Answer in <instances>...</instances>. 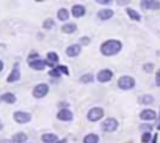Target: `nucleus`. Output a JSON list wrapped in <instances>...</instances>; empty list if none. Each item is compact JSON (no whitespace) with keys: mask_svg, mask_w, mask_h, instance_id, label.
Returning a JSON list of instances; mask_svg holds the SVG:
<instances>
[{"mask_svg":"<svg viewBox=\"0 0 160 143\" xmlns=\"http://www.w3.org/2000/svg\"><path fill=\"white\" fill-rule=\"evenodd\" d=\"M53 25H55L53 19H46V21H44V24H42V27H44L46 30H47V28H52Z\"/></svg>","mask_w":160,"mask_h":143,"instance_id":"a878e982","label":"nucleus"},{"mask_svg":"<svg viewBox=\"0 0 160 143\" xmlns=\"http://www.w3.org/2000/svg\"><path fill=\"white\" fill-rule=\"evenodd\" d=\"M149 140H151V132H144V134L141 135V141H143V143H148Z\"/></svg>","mask_w":160,"mask_h":143,"instance_id":"c756f323","label":"nucleus"},{"mask_svg":"<svg viewBox=\"0 0 160 143\" xmlns=\"http://www.w3.org/2000/svg\"><path fill=\"white\" fill-rule=\"evenodd\" d=\"M121 49H122V43L121 41H118V39H107L101 46V54L105 55V57H112V55H116Z\"/></svg>","mask_w":160,"mask_h":143,"instance_id":"f257e3e1","label":"nucleus"},{"mask_svg":"<svg viewBox=\"0 0 160 143\" xmlns=\"http://www.w3.org/2000/svg\"><path fill=\"white\" fill-rule=\"evenodd\" d=\"M157 127H158V129H160V123H158V126H157Z\"/></svg>","mask_w":160,"mask_h":143,"instance_id":"a19ab883","label":"nucleus"},{"mask_svg":"<svg viewBox=\"0 0 160 143\" xmlns=\"http://www.w3.org/2000/svg\"><path fill=\"white\" fill-rule=\"evenodd\" d=\"M143 69L146 71V73H152L154 64H152V63H146V64H143Z\"/></svg>","mask_w":160,"mask_h":143,"instance_id":"7c9ffc66","label":"nucleus"},{"mask_svg":"<svg viewBox=\"0 0 160 143\" xmlns=\"http://www.w3.org/2000/svg\"><path fill=\"white\" fill-rule=\"evenodd\" d=\"M112 77H113V71L112 69H101L98 73V82H101V84L110 82Z\"/></svg>","mask_w":160,"mask_h":143,"instance_id":"0eeeda50","label":"nucleus"},{"mask_svg":"<svg viewBox=\"0 0 160 143\" xmlns=\"http://www.w3.org/2000/svg\"><path fill=\"white\" fill-rule=\"evenodd\" d=\"M98 3L99 5H110L112 2H110V0H98Z\"/></svg>","mask_w":160,"mask_h":143,"instance_id":"f704fd0d","label":"nucleus"},{"mask_svg":"<svg viewBox=\"0 0 160 143\" xmlns=\"http://www.w3.org/2000/svg\"><path fill=\"white\" fill-rule=\"evenodd\" d=\"M71 14H72L75 19H78V18H83V16L87 14V7H83V5L77 3V5H74V7L71 8Z\"/></svg>","mask_w":160,"mask_h":143,"instance_id":"6e6552de","label":"nucleus"},{"mask_svg":"<svg viewBox=\"0 0 160 143\" xmlns=\"http://www.w3.org/2000/svg\"><path fill=\"white\" fill-rule=\"evenodd\" d=\"M57 118H58L60 121H72V118H74V113H72L69 109H63V110H58V113H57Z\"/></svg>","mask_w":160,"mask_h":143,"instance_id":"9b49d317","label":"nucleus"},{"mask_svg":"<svg viewBox=\"0 0 160 143\" xmlns=\"http://www.w3.org/2000/svg\"><path fill=\"white\" fill-rule=\"evenodd\" d=\"M101 127H102L104 132H115V130L118 129V120H115V118H107V120L102 121Z\"/></svg>","mask_w":160,"mask_h":143,"instance_id":"20e7f679","label":"nucleus"},{"mask_svg":"<svg viewBox=\"0 0 160 143\" xmlns=\"http://www.w3.org/2000/svg\"><path fill=\"white\" fill-rule=\"evenodd\" d=\"M58 107H60V110H63V109H68V107H69V104H68L66 101H63V102H60V104H58Z\"/></svg>","mask_w":160,"mask_h":143,"instance_id":"473e14b6","label":"nucleus"},{"mask_svg":"<svg viewBox=\"0 0 160 143\" xmlns=\"http://www.w3.org/2000/svg\"><path fill=\"white\" fill-rule=\"evenodd\" d=\"M41 140H42L44 143H57V141H58V138H57L55 134H44V135L41 137Z\"/></svg>","mask_w":160,"mask_h":143,"instance_id":"412c9836","label":"nucleus"},{"mask_svg":"<svg viewBox=\"0 0 160 143\" xmlns=\"http://www.w3.org/2000/svg\"><path fill=\"white\" fill-rule=\"evenodd\" d=\"M28 66L32 68V69H35V71H42L44 68H46V61L44 60H32V61H28Z\"/></svg>","mask_w":160,"mask_h":143,"instance_id":"4468645a","label":"nucleus"},{"mask_svg":"<svg viewBox=\"0 0 160 143\" xmlns=\"http://www.w3.org/2000/svg\"><path fill=\"white\" fill-rule=\"evenodd\" d=\"M141 7L146 10H160V2H154V0H143Z\"/></svg>","mask_w":160,"mask_h":143,"instance_id":"2eb2a0df","label":"nucleus"},{"mask_svg":"<svg viewBox=\"0 0 160 143\" xmlns=\"http://www.w3.org/2000/svg\"><path fill=\"white\" fill-rule=\"evenodd\" d=\"M47 93H49V85H47V84H38V85L33 88V96H35L36 99L44 98Z\"/></svg>","mask_w":160,"mask_h":143,"instance_id":"39448f33","label":"nucleus"},{"mask_svg":"<svg viewBox=\"0 0 160 143\" xmlns=\"http://www.w3.org/2000/svg\"><path fill=\"white\" fill-rule=\"evenodd\" d=\"M3 68H5V64H3V61H2V60H0V73L3 71Z\"/></svg>","mask_w":160,"mask_h":143,"instance_id":"e433bc0d","label":"nucleus"},{"mask_svg":"<svg viewBox=\"0 0 160 143\" xmlns=\"http://www.w3.org/2000/svg\"><path fill=\"white\" fill-rule=\"evenodd\" d=\"M19 80H21V69H19V66L16 64V66L11 69V73L8 74L7 82H8V84H16V82H19Z\"/></svg>","mask_w":160,"mask_h":143,"instance_id":"1a4fd4ad","label":"nucleus"},{"mask_svg":"<svg viewBox=\"0 0 160 143\" xmlns=\"http://www.w3.org/2000/svg\"><path fill=\"white\" fill-rule=\"evenodd\" d=\"M0 98H2V101L7 102V104H14L16 102V94L14 93H3Z\"/></svg>","mask_w":160,"mask_h":143,"instance_id":"aec40b11","label":"nucleus"},{"mask_svg":"<svg viewBox=\"0 0 160 143\" xmlns=\"http://www.w3.org/2000/svg\"><path fill=\"white\" fill-rule=\"evenodd\" d=\"M57 16H58V19H60L61 22H66V21L69 19V13H68L66 8H60L58 13H57Z\"/></svg>","mask_w":160,"mask_h":143,"instance_id":"4be33fe9","label":"nucleus"},{"mask_svg":"<svg viewBox=\"0 0 160 143\" xmlns=\"http://www.w3.org/2000/svg\"><path fill=\"white\" fill-rule=\"evenodd\" d=\"M83 143H99V135L94 132H90L83 137Z\"/></svg>","mask_w":160,"mask_h":143,"instance_id":"6ab92c4d","label":"nucleus"},{"mask_svg":"<svg viewBox=\"0 0 160 143\" xmlns=\"http://www.w3.org/2000/svg\"><path fill=\"white\" fill-rule=\"evenodd\" d=\"M38 52H30V55H28V61H32V60H38Z\"/></svg>","mask_w":160,"mask_h":143,"instance_id":"2f4dec72","label":"nucleus"},{"mask_svg":"<svg viewBox=\"0 0 160 143\" xmlns=\"http://www.w3.org/2000/svg\"><path fill=\"white\" fill-rule=\"evenodd\" d=\"M126 11H127V14H129V18H130L132 21H140V19H141V16H140L138 11H135V10H132V8H127Z\"/></svg>","mask_w":160,"mask_h":143,"instance_id":"5701e85b","label":"nucleus"},{"mask_svg":"<svg viewBox=\"0 0 160 143\" xmlns=\"http://www.w3.org/2000/svg\"><path fill=\"white\" fill-rule=\"evenodd\" d=\"M57 61H58V55H57V52H47L46 64H49V66H55Z\"/></svg>","mask_w":160,"mask_h":143,"instance_id":"a211bd4d","label":"nucleus"},{"mask_svg":"<svg viewBox=\"0 0 160 143\" xmlns=\"http://www.w3.org/2000/svg\"><path fill=\"white\" fill-rule=\"evenodd\" d=\"M152 143H157V135H154V137H152Z\"/></svg>","mask_w":160,"mask_h":143,"instance_id":"58836bf2","label":"nucleus"},{"mask_svg":"<svg viewBox=\"0 0 160 143\" xmlns=\"http://www.w3.org/2000/svg\"><path fill=\"white\" fill-rule=\"evenodd\" d=\"M141 104H152L154 102V96H151V94H143V96H140V99H138Z\"/></svg>","mask_w":160,"mask_h":143,"instance_id":"b1692460","label":"nucleus"},{"mask_svg":"<svg viewBox=\"0 0 160 143\" xmlns=\"http://www.w3.org/2000/svg\"><path fill=\"white\" fill-rule=\"evenodd\" d=\"M140 130H143V132H151V130H152V126H151V124H141V126H140Z\"/></svg>","mask_w":160,"mask_h":143,"instance_id":"c85d7f7f","label":"nucleus"},{"mask_svg":"<svg viewBox=\"0 0 160 143\" xmlns=\"http://www.w3.org/2000/svg\"><path fill=\"white\" fill-rule=\"evenodd\" d=\"M102 116H104V109L102 107H91L87 113V120L91 121V123H96V121L102 120Z\"/></svg>","mask_w":160,"mask_h":143,"instance_id":"f03ea898","label":"nucleus"},{"mask_svg":"<svg viewBox=\"0 0 160 143\" xmlns=\"http://www.w3.org/2000/svg\"><path fill=\"white\" fill-rule=\"evenodd\" d=\"M90 41H91V39H90L88 36H82V38H80V46H88Z\"/></svg>","mask_w":160,"mask_h":143,"instance_id":"cd10ccee","label":"nucleus"},{"mask_svg":"<svg viewBox=\"0 0 160 143\" xmlns=\"http://www.w3.org/2000/svg\"><path fill=\"white\" fill-rule=\"evenodd\" d=\"M80 82H82V84H91L93 82V74H83L82 77H80Z\"/></svg>","mask_w":160,"mask_h":143,"instance_id":"393cba45","label":"nucleus"},{"mask_svg":"<svg viewBox=\"0 0 160 143\" xmlns=\"http://www.w3.org/2000/svg\"><path fill=\"white\" fill-rule=\"evenodd\" d=\"M80 50H82V46H80V44H71V46L66 49V55H68L69 58H75V57L80 55Z\"/></svg>","mask_w":160,"mask_h":143,"instance_id":"9d476101","label":"nucleus"},{"mask_svg":"<svg viewBox=\"0 0 160 143\" xmlns=\"http://www.w3.org/2000/svg\"><path fill=\"white\" fill-rule=\"evenodd\" d=\"M140 118H141L143 121H152V120L157 118V113H155L154 110H151V109H144V110L140 113Z\"/></svg>","mask_w":160,"mask_h":143,"instance_id":"f8f14e48","label":"nucleus"},{"mask_svg":"<svg viewBox=\"0 0 160 143\" xmlns=\"http://www.w3.org/2000/svg\"><path fill=\"white\" fill-rule=\"evenodd\" d=\"M112 18H113V11L110 8H104V10L98 11V19H101V21H108Z\"/></svg>","mask_w":160,"mask_h":143,"instance_id":"ddd939ff","label":"nucleus"},{"mask_svg":"<svg viewBox=\"0 0 160 143\" xmlns=\"http://www.w3.org/2000/svg\"><path fill=\"white\" fill-rule=\"evenodd\" d=\"M55 69H57V71H58V73H60V74H61V73H63V74H66V76H68V74H69V71H68V68H66V66H64V64H61V66H57V68H55Z\"/></svg>","mask_w":160,"mask_h":143,"instance_id":"bb28decb","label":"nucleus"},{"mask_svg":"<svg viewBox=\"0 0 160 143\" xmlns=\"http://www.w3.org/2000/svg\"><path fill=\"white\" fill-rule=\"evenodd\" d=\"M155 84H157V87H160V69L157 71V77H155Z\"/></svg>","mask_w":160,"mask_h":143,"instance_id":"c9c22d12","label":"nucleus"},{"mask_svg":"<svg viewBox=\"0 0 160 143\" xmlns=\"http://www.w3.org/2000/svg\"><path fill=\"white\" fill-rule=\"evenodd\" d=\"M11 141L13 143H25L27 141V134L25 132H18L11 137Z\"/></svg>","mask_w":160,"mask_h":143,"instance_id":"f3484780","label":"nucleus"},{"mask_svg":"<svg viewBox=\"0 0 160 143\" xmlns=\"http://www.w3.org/2000/svg\"><path fill=\"white\" fill-rule=\"evenodd\" d=\"M0 143H13L11 140H0Z\"/></svg>","mask_w":160,"mask_h":143,"instance_id":"4c0bfd02","label":"nucleus"},{"mask_svg":"<svg viewBox=\"0 0 160 143\" xmlns=\"http://www.w3.org/2000/svg\"><path fill=\"white\" fill-rule=\"evenodd\" d=\"M61 32L66 33V35H71V33L77 32V25H75L74 22H66V24L61 27Z\"/></svg>","mask_w":160,"mask_h":143,"instance_id":"dca6fc26","label":"nucleus"},{"mask_svg":"<svg viewBox=\"0 0 160 143\" xmlns=\"http://www.w3.org/2000/svg\"><path fill=\"white\" fill-rule=\"evenodd\" d=\"M13 118H14L16 123H19V124H25V123H30L32 115H30L28 112H22V110H19V112H14Z\"/></svg>","mask_w":160,"mask_h":143,"instance_id":"423d86ee","label":"nucleus"},{"mask_svg":"<svg viewBox=\"0 0 160 143\" xmlns=\"http://www.w3.org/2000/svg\"><path fill=\"white\" fill-rule=\"evenodd\" d=\"M64 141H66V140H60V141H57V143H64Z\"/></svg>","mask_w":160,"mask_h":143,"instance_id":"ea45409f","label":"nucleus"},{"mask_svg":"<svg viewBox=\"0 0 160 143\" xmlns=\"http://www.w3.org/2000/svg\"><path fill=\"white\" fill-rule=\"evenodd\" d=\"M49 74H50L52 77H58V76H60V73H58L57 69H52V71H49Z\"/></svg>","mask_w":160,"mask_h":143,"instance_id":"72a5a7b5","label":"nucleus"},{"mask_svg":"<svg viewBox=\"0 0 160 143\" xmlns=\"http://www.w3.org/2000/svg\"><path fill=\"white\" fill-rule=\"evenodd\" d=\"M118 87H119L121 90H132V88L135 87V79L130 77V76H122V77H119V80H118Z\"/></svg>","mask_w":160,"mask_h":143,"instance_id":"7ed1b4c3","label":"nucleus"}]
</instances>
